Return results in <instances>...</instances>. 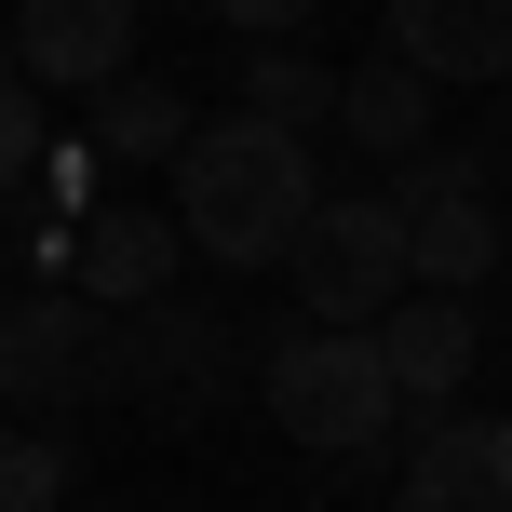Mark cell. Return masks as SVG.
<instances>
[{"label":"cell","instance_id":"1","mask_svg":"<svg viewBox=\"0 0 512 512\" xmlns=\"http://www.w3.org/2000/svg\"><path fill=\"white\" fill-rule=\"evenodd\" d=\"M310 203H324V176H310V135L256 122V108L189 122V149H176V230L203 243L216 270H270V256H297Z\"/></svg>","mask_w":512,"mask_h":512},{"label":"cell","instance_id":"2","mask_svg":"<svg viewBox=\"0 0 512 512\" xmlns=\"http://www.w3.org/2000/svg\"><path fill=\"white\" fill-rule=\"evenodd\" d=\"M270 418L283 445H310V459H378V432L405 418V391H391L378 364V324H310L270 351Z\"/></svg>","mask_w":512,"mask_h":512},{"label":"cell","instance_id":"3","mask_svg":"<svg viewBox=\"0 0 512 512\" xmlns=\"http://www.w3.org/2000/svg\"><path fill=\"white\" fill-rule=\"evenodd\" d=\"M405 203L391 189H324L297 230V324H378L405 297Z\"/></svg>","mask_w":512,"mask_h":512},{"label":"cell","instance_id":"4","mask_svg":"<svg viewBox=\"0 0 512 512\" xmlns=\"http://www.w3.org/2000/svg\"><path fill=\"white\" fill-rule=\"evenodd\" d=\"M81 391H122V405H149V418H189L216 391V310H189V297H149V310H108L95 324V378Z\"/></svg>","mask_w":512,"mask_h":512},{"label":"cell","instance_id":"5","mask_svg":"<svg viewBox=\"0 0 512 512\" xmlns=\"http://www.w3.org/2000/svg\"><path fill=\"white\" fill-rule=\"evenodd\" d=\"M391 203H405V270L432 283V297H472V283L499 270V203H486V162L472 149H418Z\"/></svg>","mask_w":512,"mask_h":512},{"label":"cell","instance_id":"6","mask_svg":"<svg viewBox=\"0 0 512 512\" xmlns=\"http://www.w3.org/2000/svg\"><path fill=\"white\" fill-rule=\"evenodd\" d=\"M95 324L108 310L81 297V283H14V310H0V405H81Z\"/></svg>","mask_w":512,"mask_h":512},{"label":"cell","instance_id":"7","mask_svg":"<svg viewBox=\"0 0 512 512\" xmlns=\"http://www.w3.org/2000/svg\"><path fill=\"white\" fill-rule=\"evenodd\" d=\"M176 270H189V230H176V203H95L68 230V283L95 310H149V297H176Z\"/></svg>","mask_w":512,"mask_h":512},{"label":"cell","instance_id":"8","mask_svg":"<svg viewBox=\"0 0 512 512\" xmlns=\"http://www.w3.org/2000/svg\"><path fill=\"white\" fill-rule=\"evenodd\" d=\"M135 14H149V0H14V68L108 95V81L135 68Z\"/></svg>","mask_w":512,"mask_h":512},{"label":"cell","instance_id":"9","mask_svg":"<svg viewBox=\"0 0 512 512\" xmlns=\"http://www.w3.org/2000/svg\"><path fill=\"white\" fill-rule=\"evenodd\" d=\"M391 14V54H405L432 95H459V81H512V0H378Z\"/></svg>","mask_w":512,"mask_h":512},{"label":"cell","instance_id":"10","mask_svg":"<svg viewBox=\"0 0 512 512\" xmlns=\"http://www.w3.org/2000/svg\"><path fill=\"white\" fill-rule=\"evenodd\" d=\"M378 364L405 405H445V391H472V364H486V324H472V297H432V283H405V297L378 310Z\"/></svg>","mask_w":512,"mask_h":512},{"label":"cell","instance_id":"11","mask_svg":"<svg viewBox=\"0 0 512 512\" xmlns=\"http://www.w3.org/2000/svg\"><path fill=\"white\" fill-rule=\"evenodd\" d=\"M391 512H512V418H432Z\"/></svg>","mask_w":512,"mask_h":512},{"label":"cell","instance_id":"12","mask_svg":"<svg viewBox=\"0 0 512 512\" xmlns=\"http://www.w3.org/2000/svg\"><path fill=\"white\" fill-rule=\"evenodd\" d=\"M432 108H445V95L405 68V54H378V68H351V81H337V135H351V149H378L391 176L432 149Z\"/></svg>","mask_w":512,"mask_h":512},{"label":"cell","instance_id":"13","mask_svg":"<svg viewBox=\"0 0 512 512\" xmlns=\"http://www.w3.org/2000/svg\"><path fill=\"white\" fill-rule=\"evenodd\" d=\"M189 122H203V108H189V81H149V68H122V81L95 95V149H108V162H176Z\"/></svg>","mask_w":512,"mask_h":512},{"label":"cell","instance_id":"14","mask_svg":"<svg viewBox=\"0 0 512 512\" xmlns=\"http://www.w3.org/2000/svg\"><path fill=\"white\" fill-rule=\"evenodd\" d=\"M337 81H351V68H324L310 41H256L230 95L256 108V122H283V135H324V122H337Z\"/></svg>","mask_w":512,"mask_h":512},{"label":"cell","instance_id":"15","mask_svg":"<svg viewBox=\"0 0 512 512\" xmlns=\"http://www.w3.org/2000/svg\"><path fill=\"white\" fill-rule=\"evenodd\" d=\"M0 512H68V432H0Z\"/></svg>","mask_w":512,"mask_h":512},{"label":"cell","instance_id":"16","mask_svg":"<svg viewBox=\"0 0 512 512\" xmlns=\"http://www.w3.org/2000/svg\"><path fill=\"white\" fill-rule=\"evenodd\" d=\"M41 149H54V135H41V81H27V68H0V203L41 176Z\"/></svg>","mask_w":512,"mask_h":512},{"label":"cell","instance_id":"17","mask_svg":"<svg viewBox=\"0 0 512 512\" xmlns=\"http://www.w3.org/2000/svg\"><path fill=\"white\" fill-rule=\"evenodd\" d=\"M41 176H54V216L81 230V216H95V176H108V149H95V135H68V149H41Z\"/></svg>","mask_w":512,"mask_h":512},{"label":"cell","instance_id":"18","mask_svg":"<svg viewBox=\"0 0 512 512\" xmlns=\"http://www.w3.org/2000/svg\"><path fill=\"white\" fill-rule=\"evenodd\" d=\"M203 14H230L243 41H310V14H324V0H203Z\"/></svg>","mask_w":512,"mask_h":512},{"label":"cell","instance_id":"19","mask_svg":"<svg viewBox=\"0 0 512 512\" xmlns=\"http://www.w3.org/2000/svg\"><path fill=\"white\" fill-rule=\"evenodd\" d=\"M472 162H486V189L512 176V81H499V108H486V135H472Z\"/></svg>","mask_w":512,"mask_h":512},{"label":"cell","instance_id":"20","mask_svg":"<svg viewBox=\"0 0 512 512\" xmlns=\"http://www.w3.org/2000/svg\"><path fill=\"white\" fill-rule=\"evenodd\" d=\"M162 14H203V0H162Z\"/></svg>","mask_w":512,"mask_h":512},{"label":"cell","instance_id":"21","mask_svg":"<svg viewBox=\"0 0 512 512\" xmlns=\"http://www.w3.org/2000/svg\"><path fill=\"white\" fill-rule=\"evenodd\" d=\"M68 512H95V499H68Z\"/></svg>","mask_w":512,"mask_h":512}]
</instances>
